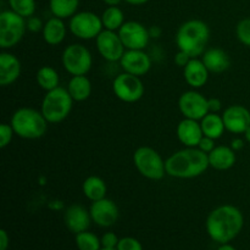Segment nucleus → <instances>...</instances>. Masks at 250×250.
I'll use <instances>...</instances> for the list:
<instances>
[{"instance_id":"1","label":"nucleus","mask_w":250,"mask_h":250,"mask_svg":"<svg viewBox=\"0 0 250 250\" xmlns=\"http://www.w3.org/2000/svg\"><path fill=\"white\" fill-rule=\"evenodd\" d=\"M244 226V217L234 205L225 204L216 208L207 219V231L212 241L227 244L233 241Z\"/></svg>"},{"instance_id":"2","label":"nucleus","mask_w":250,"mask_h":250,"mask_svg":"<svg viewBox=\"0 0 250 250\" xmlns=\"http://www.w3.org/2000/svg\"><path fill=\"white\" fill-rule=\"evenodd\" d=\"M166 175L180 180H189L203 175L210 167L208 154L199 148H187L176 151L165 160Z\"/></svg>"},{"instance_id":"3","label":"nucleus","mask_w":250,"mask_h":250,"mask_svg":"<svg viewBox=\"0 0 250 250\" xmlns=\"http://www.w3.org/2000/svg\"><path fill=\"white\" fill-rule=\"evenodd\" d=\"M210 39V28L202 20H188L178 27L175 41L178 50L190 58H199L207 50Z\"/></svg>"},{"instance_id":"4","label":"nucleus","mask_w":250,"mask_h":250,"mask_svg":"<svg viewBox=\"0 0 250 250\" xmlns=\"http://www.w3.org/2000/svg\"><path fill=\"white\" fill-rule=\"evenodd\" d=\"M10 125L15 136L22 139H39L46 133L49 122L39 110L20 107L12 114Z\"/></svg>"},{"instance_id":"5","label":"nucleus","mask_w":250,"mask_h":250,"mask_svg":"<svg viewBox=\"0 0 250 250\" xmlns=\"http://www.w3.org/2000/svg\"><path fill=\"white\" fill-rule=\"evenodd\" d=\"M73 102L75 100L67 88L58 87L45 93L42 100L41 111L49 124H60L70 116Z\"/></svg>"},{"instance_id":"6","label":"nucleus","mask_w":250,"mask_h":250,"mask_svg":"<svg viewBox=\"0 0 250 250\" xmlns=\"http://www.w3.org/2000/svg\"><path fill=\"white\" fill-rule=\"evenodd\" d=\"M133 164L138 172L148 180L160 181L166 175L165 160L150 146H139L133 153Z\"/></svg>"},{"instance_id":"7","label":"nucleus","mask_w":250,"mask_h":250,"mask_svg":"<svg viewBox=\"0 0 250 250\" xmlns=\"http://www.w3.org/2000/svg\"><path fill=\"white\" fill-rule=\"evenodd\" d=\"M27 31L26 19L12 10L0 14V48L2 50L16 46Z\"/></svg>"},{"instance_id":"8","label":"nucleus","mask_w":250,"mask_h":250,"mask_svg":"<svg viewBox=\"0 0 250 250\" xmlns=\"http://www.w3.org/2000/svg\"><path fill=\"white\" fill-rule=\"evenodd\" d=\"M61 62L71 76L87 75L93 66V56L83 44H71L62 51Z\"/></svg>"},{"instance_id":"9","label":"nucleus","mask_w":250,"mask_h":250,"mask_svg":"<svg viewBox=\"0 0 250 250\" xmlns=\"http://www.w3.org/2000/svg\"><path fill=\"white\" fill-rule=\"evenodd\" d=\"M68 29L78 39H95L104 29L102 17L92 11H80L73 15L68 22Z\"/></svg>"},{"instance_id":"10","label":"nucleus","mask_w":250,"mask_h":250,"mask_svg":"<svg viewBox=\"0 0 250 250\" xmlns=\"http://www.w3.org/2000/svg\"><path fill=\"white\" fill-rule=\"evenodd\" d=\"M112 92L119 100L132 104L143 98L144 84L138 76L122 72L115 77L112 82Z\"/></svg>"},{"instance_id":"11","label":"nucleus","mask_w":250,"mask_h":250,"mask_svg":"<svg viewBox=\"0 0 250 250\" xmlns=\"http://www.w3.org/2000/svg\"><path fill=\"white\" fill-rule=\"evenodd\" d=\"M126 50H144L150 41L149 28L137 21H127L117 31Z\"/></svg>"},{"instance_id":"12","label":"nucleus","mask_w":250,"mask_h":250,"mask_svg":"<svg viewBox=\"0 0 250 250\" xmlns=\"http://www.w3.org/2000/svg\"><path fill=\"white\" fill-rule=\"evenodd\" d=\"M178 109L185 119L200 121L205 115L209 114L208 98H205L197 89L187 90L182 93L178 99Z\"/></svg>"},{"instance_id":"13","label":"nucleus","mask_w":250,"mask_h":250,"mask_svg":"<svg viewBox=\"0 0 250 250\" xmlns=\"http://www.w3.org/2000/svg\"><path fill=\"white\" fill-rule=\"evenodd\" d=\"M95 44L100 56L109 62L120 61L126 51L119 33L109 29H103L102 33L95 38Z\"/></svg>"},{"instance_id":"14","label":"nucleus","mask_w":250,"mask_h":250,"mask_svg":"<svg viewBox=\"0 0 250 250\" xmlns=\"http://www.w3.org/2000/svg\"><path fill=\"white\" fill-rule=\"evenodd\" d=\"M89 212L92 221L100 227L112 226L119 219V208L116 203L109 198L92 202Z\"/></svg>"},{"instance_id":"15","label":"nucleus","mask_w":250,"mask_h":250,"mask_svg":"<svg viewBox=\"0 0 250 250\" xmlns=\"http://www.w3.org/2000/svg\"><path fill=\"white\" fill-rule=\"evenodd\" d=\"M226 131L233 134H243L250 126V111L239 104L231 105L222 112Z\"/></svg>"},{"instance_id":"16","label":"nucleus","mask_w":250,"mask_h":250,"mask_svg":"<svg viewBox=\"0 0 250 250\" xmlns=\"http://www.w3.org/2000/svg\"><path fill=\"white\" fill-rule=\"evenodd\" d=\"M120 65L124 72L142 77L150 71L153 62L144 50H126L120 60Z\"/></svg>"},{"instance_id":"17","label":"nucleus","mask_w":250,"mask_h":250,"mask_svg":"<svg viewBox=\"0 0 250 250\" xmlns=\"http://www.w3.org/2000/svg\"><path fill=\"white\" fill-rule=\"evenodd\" d=\"M21 61L14 54L2 50L0 53V85L7 87L21 76Z\"/></svg>"},{"instance_id":"18","label":"nucleus","mask_w":250,"mask_h":250,"mask_svg":"<svg viewBox=\"0 0 250 250\" xmlns=\"http://www.w3.org/2000/svg\"><path fill=\"white\" fill-rule=\"evenodd\" d=\"M63 220H65L66 227L71 232L77 234L87 231L92 217H90V212L84 207L80 204H72L66 209Z\"/></svg>"},{"instance_id":"19","label":"nucleus","mask_w":250,"mask_h":250,"mask_svg":"<svg viewBox=\"0 0 250 250\" xmlns=\"http://www.w3.org/2000/svg\"><path fill=\"white\" fill-rule=\"evenodd\" d=\"M176 134L178 141L187 148H197L200 139L204 136L200 121L192 119H183L177 125Z\"/></svg>"},{"instance_id":"20","label":"nucleus","mask_w":250,"mask_h":250,"mask_svg":"<svg viewBox=\"0 0 250 250\" xmlns=\"http://www.w3.org/2000/svg\"><path fill=\"white\" fill-rule=\"evenodd\" d=\"M209 70L204 65L202 59L199 58H192L187 66L183 67L185 81L193 89H199V88L204 87L209 80Z\"/></svg>"},{"instance_id":"21","label":"nucleus","mask_w":250,"mask_h":250,"mask_svg":"<svg viewBox=\"0 0 250 250\" xmlns=\"http://www.w3.org/2000/svg\"><path fill=\"white\" fill-rule=\"evenodd\" d=\"M202 61L210 73H222L231 66V59L229 54L220 48H209L202 55Z\"/></svg>"},{"instance_id":"22","label":"nucleus","mask_w":250,"mask_h":250,"mask_svg":"<svg viewBox=\"0 0 250 250\" xmlns=\"http://www.w3.org/2000/svg\"><path fill=\"white\" fill-rule=\"evenodd\" d=\"M208 159L210 167L217 171H227L234 166L237 155L231 146H216L211 153L208 154Z\"/></svg>"},{"instance_id":"23","label":"nucleus","mask_w":250,"mask_h":250,"mask_svg":"<svg viewBox=\"0 0 250 250\" xmlns=\"http://www.w3.org/2000/svg\"><path fill=\"white\" fill-rule=\"evenodd\" d=\"M66 33H67V28L63 20L55 16L49 19L44 23L43 31H42L44 42L49 45H59L62 43L66 38Z\"/></svg>"},{"instance_id":"24","label":"nucleus","mask_w":250,"mask_h":250,"mask_svg":"<svg viewBox=\"0 0 250 250\" xmlns=\"http://www.w3.org/2000/svg\"><path fill=\"white\" fill-rule=\"evenodd\" d=\"M200 126H202L204 136L210 137V138L215 139V141L221 138L222 134L226 131L222 115L216 114V112H209L208 115H205L200 120Z\"/></svg>"},{"instance_id":"25","label":"nucleus","mask_w":250,"mask_h":250,"mask_svg":"<svg viewBox=\"0 0 250 250\" xmlns=\"http://www.w3.org/2000/svg\"><path fill=\"white\" fill-rule=\"evenodd\" d=\"M67 90L75 102H84L92 94V82L87 75L72 76L68 82Z\"/></svg>"},{"instance_id":"26","label":"nucleus","mask_w":250,"mask_h":250,"mask_svg":"<svg viewBox=\"0 0 250 250\" xmlns=\"http://www.w3.org/2000/svg\"><path fill=\"white\" fill-rule=\"evenodd\" d=\"M82 190L87 199H89L90 202H97L103 198H106L107 186L99 176H89L83 182Z\"/></svg>"},{"instance_id":"27","label":"nucleus","mask_w":250,"mask_h":250,"mask_svg":"<svg viewBox=\"0 0 250 250\" xmlns=\"http://www.w3.org/2000/svg\"><path fill=\"white\" fill-rule=\"evenodd\" d=\"M80 0H49V7L53 16L59 19H71L77 14Z\"/></svg>"},{"instance_id":"28","label":"nucleus","mask_w":250,"mask_h":250,"mask_svg":"<svg viewBox=\"0 0 250 250\" xmlns=\"http://www.w3.org/2000/svg\"><path fill=\"white\" fill-rule=\"evenodd\" d=\"M36 81L39 87L45 92L53 90L55 88L60 87V77H59L58 71L51 66H43L39 68L36 73Z\"/></svg>"},{"instance_id":"29","label":"nucleus","mask_w":250,"mask_h":250,"mask_svg":"<svg viewBox=\"0 0 250 250\" xmlns=\"http://www.w3.org/2000/svg\"><path fill=\"white\" fill-rule=\"evenodd\" d=\"M102 22L104 29L117 32L125 23L124 11L119 6H107L102 16Z\"/></svg>"},{"instance_id":"30","label":"nucleus","mask_w":250,"mask_h":250,"mask_svg":"<svg viewBox=\"0 0 250 250\" xmlns=\"http://www.w3.org/2000/svg\"><path fill=\"white\" fill-rule=\"evenodd\" d=\"M76 244L80 250H100L102 241L92 232H81L76 234Z\"/></svg>"},{"instance_id":"31","label":"nucleus","mask_w":250,"mask_h":250,"mask_svg":"<svg viewBox=\"0 0 250 250\" xmlns=\"http://www.w3.org/2000/svg\"><path fill=\"white\" fill-rule=\"evenodd\" d=\"M10 10L28 19L36 12V0H9Z\"/></svg>"},{"instance_id":"32","label":"nucleus","mask_w":250,"mask_h":250,"mask_svg":"<svg viewBox=\"0 0 250 250\" xmlns=\"http://www.w3.org/2000/svg\"><path fill=\"white\" fill-rule=\"evenodd\" d=\"M236 36L243 45L250 48V17L238 22L236 27Z\"/></svg>"},{"instance_id":"33","label":"nucleus","mask_w":250,"mask_h":250,"mask_svg":"<svg viewBox=\"0 0 250 250\" xmlns=\"http://www.w3.org/2000/svg\"><path fill=\"white\" fill-rule=\"evenodd\" d=\"M15 136V132L12 129L10 124H1L0 125V146L2 149L6 148L12 142V138Z\"/></svg>"},{"instance_id":"34","label":"nucleus","mask_w":250,"mask_h":250,"mask_svg":"<svg viewBox=\"0 0 250 250\" xmlns=\"http://www.w3.org/2000/svg\"><path fill=\"white\" fill-rule=\"evenodd\" d=\"M117 250H143L141 242L137 241L136 238L132 237H125L119 241V244L116 247Z\"/></svg>"},{"instance_id":"35","label":"nucleus","mask_w":250,"mask_h":250,"mask_svg":"<svg viewBox=\"0 0 250 250\" xmlns=\"http://www.w3.org/2000/svg\"><path fill=\"white\" fill-rule=\"evenodd\" d=\"M26 24H27V31L32 32V33H39V32L43 31L44 23L42 22V20L37 16H31L28 19H26Z\"/></svg>"},{"instance_id":"36","label":"nucleus","mask_w":250,"mask_h":250,"mask_svg":"<svg viewBox=\"0 0 250 250\" xmlns=\"http://www.w3.org/2000/svg\"><path fill=\"white\" fill-rule=\"evenodd\" d=\"M120 239L117 238L116 234L114 232H107L103 236L102 238V246L103 248H109V249H116L117 244H119Z\"/></svg>"},{"instance_id":"37","label":"nucleus","mask_w":250,"mask_h":250,"mask_svg":"<svg viewBox=\"0 0 250 250\" xmlns=\"http://www.w3.org/2000/svg\"><path fill=\"white\" fill-rule=\"evenodd\" d=\"M215 139H212V138H210V137H207V136H203V138L200 139V142H199V144H198V146L197 148H199L200 150L202 151H204L205 154H209V153H211L212 150H214L215 149Z\"/></svg>"},{"instance_id":"38","label":"nucleus","mask_w":250,"mask_h":250,"mask_svg":"<svg viewBox=\"0 0 250 250\" xmlns=\"http://www.w3.org/2000/svg\"><path fill=\"white\" fill-rule=\"evenodd\" d=\"M190 56L188 55L187 53H185V51L182 50H178L177 53L175 54V58H173V61H175V63L177 66H180V67H186L187 66V63L190 61Z\"/></svg>"},{"instance_id":"39","label":"nucleus","mask_w":250,"mask_h":250,"mask_svg":"<svg viewBox=\"0 0 250 250\" xmlns=\"http://www.w3.org/2000/svg\"><path fill=\"white\" fill-rule=\"evenodd\" d=\"M208 106H209V112L219 114L222 109V103L217 98H210V99H208Z\"/></svg>"},{"instance_id":"40","label":"nucleus","mask_w":250,"mask_h":250,"mask_svg":"<svg viewBox=\"0 0 250 250\" xmlns=\"http://www.w3.org/2000/svg\"><path fill=\"white\" fill-rule=\"evenodd\" d=\"M10 238L5 229H0V250H6L9 247Z\"/></svg>"},{"instance_id":"41","label":"nucleus","mask_w":250,"mask_h":250,"mask_svg":"<svg viewBox=\"0 0 250 250\" xmlns=\"http://www.w3.org/2000/svg\"><path fill=\"white\" fill-rule=\"evenodd\" d=\"M231 146L232 149H233L234 151H239V150H242V149L244 148V139H242V138H234V139H232L231 141Z\"/></svg>"},{"instance_id":"42","label":"nucleus","mask_w":250,"mask_h":250,"mask_svg":"<svg viewBox=\"0 0 250 250\" xmlns=\"http://www.w3.org/2000/svg\"><path fill=\"white\" fill-rule=\"evenodd\" d=\"M161 28L159 26H151L149 28V34H150V38H159L161 36Z\"/></svg>"},{"instance_id":"43","label":"nucleus","mask_w":250,"mask_h":250,"mask_svg":"<svg viewBox=\"0 0 250 250\" xmlns=\"http://www.w3.org/2000/svg\"><path fill=\"white\" fill-rule=\"evenodd\" d=\"M121 1H124V0H103V2L106 6H119Z\"/></svg>"},{"instance_id":"44","label":"nucleus","mask_w":250,"mask_h":250,"mask_svg":"<svg viewBox=\"0 0 250 250\" xmlns=\"http://www.w3.org/2000/svg\"><path fill=\"white\" fill-rule=\"evenodd\" d=\"M124 1H126L127 4H129V5H136V6H138V5L146 4L149 0H124Z\"/></svg>"},{"instance_id":"45","label":"nucleus","mask_w":250,"mask_h":250,"mask_svg":"<svg viewBox=\"0 0 250 250\" xmlns=\"http://www.w3.org/2000/svg\"><path fill=\"white\" fill-rule=\"evenodd\" d=\"M217 250H237V249L234 248V247L229 246V244L227 243V244H222V246L220 247V248L217 249Z\"/></svg>"},{"instance_id":"46","label":"nucleus","mask_w":250,"mask_h":250,"mask_svg":"<svg viewBox=\"0 0 250 250\" xmlns=\"http://www.w3.org/2000/svg\"><path fill=\"white\" fill-rule=\"evenodd\" d=\"M244 139H246V142H248V143H250V126L247 128V131L244 132Z\"/></svg>"},{"instance_id":"47","label":"nucleus","mask_w":250,"mask_h":250,"mask_svg":"<svg viewBox=\"0 0 250 250\" xmlns=\"http://www.w3.org/2000/svg\"><path fill=\"white\" fill-rule=\"evenodd\" d=\"M100 250H117V249H109V248H102Z\"/></svg>"}]
</instances>
